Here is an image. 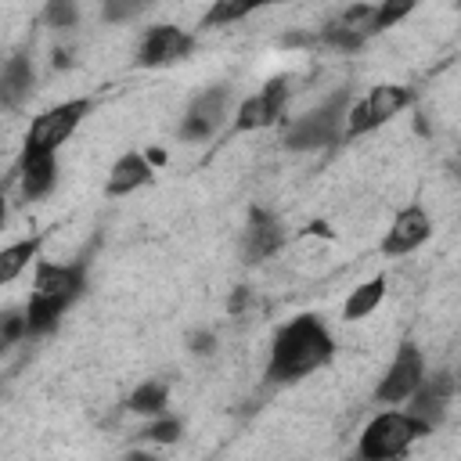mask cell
I'll use <instances>...</instances> for the list:
<instances>
[{
    "label": "cell",
    "mask_w": 461,
    "mask_h": 461,
    "mask_svg": "<svg viewBox=\"0 0 461 461\" xmlns=\"http://www.w3.org/2000/svg\"><path fill=\"white\" fill-rule=\"evenodd\" d=\"M331 357H335V342H331L328 328L313 313H299L274 335L270 360H267V382H274V385L299 382V378L313 375L317 367L331 364Z\"/></svg>",
    "instance_id": "6da1fadb"
},
{
    "label": "cell",
    "mask_w": 461,
    "mask_h": 461,
    "mask_svg": "<svg viewBox=\"0 0 461 461\" xmlns=\"http://www.w3.org/2000/svg\"><path fill=\"white\" fill-rule=\"evenodd\" d=\"M421 436H429V429L407 411H382L364 425L357 454L360 461H400Z\"/></svg>",
    "instance_id": "7a4b0ae2"
},
{
    "label": "cell",
    "mask_w": 461,
    "mask_h": 461,
    "mask_svg": "<svg viewBox=\"0 0 461 461\" xmlns=\"http://www.w3.org/2000/svg\"><path fill=\"white\" fill-rule=\"evenodd\" d=\"M349 90L331 94L321 108H310L306 115H299L288 133H285V148L292 151H310V148H328L335 140L346 137V115H349Z\"/></svg>",
    "instance_id": "3957f363"
},
{
    "label": "cell",
    "mask_w": 461,
    "mask_h": 461,
    "mask_svg": "<svg viewBox=\"0 0 461 461\" xmlns=\"http://www.w3.org/2000/svg\"><path fill=\"white\" fill-rule=\"evenodd\" d=\"M90 115V101L86 97H72V101H61L47 112H40L32 122H29V133H25V148L22 155H58V148L76 133V126Z\"/></svg>",
    "instance_id": "277c9868"
},
{
    "label": "cell",
    "mask_w": 461,
    "mask_h": 461,
    "mask_svg": "<svg viewBox=\"0 0 461 461\" xmlns=\"http://www.w3.org/2000/svg\"><path fill=\"white\" fill-rule=\"evenodd\" d=\"M414 101V94L400 83H378L375 90H367L346 115V137H360L371 133L378 126H385L389 119H396L407 104Z\"/></svg>",
    "instance_id": "5b68a950"
},
{
    "label": "cell",
    "mask_w": 461,
    "mask_h": 461,
    "mask_svg": "<svg viewBox=\"0 0 461 461\" xmlns=\"http://www.w3.org/2000/svg\"><path fill=\"white\" fill-rule=\"evenodd\" d=\"M421 382H425V357H421L418 346L403 342V346L393 353V360H389V367H385V375H382L375 396H378L382 403H407V400L418 393Z\"/></svg>",
    "instance_id": "8992f818"
},
{
    "label": "cell",
    "mask_w": 461,
    "mask_h": 461,
    "mask_svg": "<svg viewBox=\"0 0 461 461\" xmlns=\"http://www.w3.org/2000/svg\"><path fill=\"white\" fill-rule=\"evenodd\" d=\"M285 101H288V79L277 76L270 79L267 86H259L256 94H249L238 112H234V133H252V130H267L281 119L285 112Z\"/></svg>",
    "instance_id": "52a82bcc"
},
{
    "label": "cell",
    "mask_w": 461,
    "mask_h": 461,
    "mask_svg": "<svg viewBox=\"0 0 461 461\" xmlns=\"http://www.w3.org/2000/svg\"><path fill=\"white\" fill-rule=\"evenodd\" d=\"M194 47V36L184 32L180 25H151L137 47V65L140 68H162L180 58H187Z\"/></svg>",
    "instance_id": "ba28073f"
},
{
    "label": "cell",
    "mask_w": 461,
    "mask_h": 461,
    "mask_svg": "<svg viewBox=\"0 0 461 461\" xmlns=\"http://www.w3.org/2000/svg\"><path fill=\"white\" fill-rule=\"evenodd\" d=\"M83 288H86V263H47V259L36 263L32 295L61 299V303L72 306Z\"/></svg>",
    "instance_id": "9c48e42d"
},
{
    "label": "cell",
    "mask_w": 461,
    "mask_h": 461,
    "mask_svg": "<svg viewBox=\"0 0 461 461\" xmlns=\"http://www.w3.org/2000/svg\"><path fill=\"white\" fill-rule=\"evenodd\" d=\"M378 7H371V4H353V7H346L339 18H331L324 29H321V40L324 43H331V47H339V50H357L367 36H375L378 32Z\"/></svg>",
    "instance_id": "30bf717a"
},
{
    "label": "cell",
    "mask_w": 461,
    "mask_h": 461,
    "mask_svg": "<svg viewBox=\"0 0 461 461\" xmlns=\"http://www.w3.org/2000/svg\"><path fill=\"white\" fill-rule=\"evenodd\" d=\"M429 238H432V220H429V212H425L421 205H407V209H400V212L393 216L385 238H382V252H385V256H411V252H418Z\"/></svg>",
    "instance_id": "8fae6325"
},
{
    "label": "cell",
    "mask_w": 461,
    "mask_h": 461,
    "mask_svg": "<svg viewBox=\"0 0 461 461\" xmlns=\"http://www.w3.org/2000/svg\"><path fill=\"white\" fill-rule=\"evenodd\" d=\"M223 119H227V90L223 86L202 90L191 101V108H187V115L180 122V137L184 140H205L223 126Z\"/></svg>",
    "instance_id": "7c38bea8"
},
{
    "label": "cell",
    "mask_w": 461,
    "mask_h": 461,
    "mask_svg": "<svg viewBox=\"0 0 461 461\" xmlns=\"http://www.w3.org/2000/svg\"><path fill=\"white\" fill-rule=\"evenodd\" d=\"M281 241H285L281 223H277L267 209H252L249 227H245V241H241L245 259H249V263H259V259H267L270 252H277V249H281Z\"/></svg>",
    "instance_id": "4fadbf2b"
},
{
    "label": "cell",
    "mask_w": 461,
    "mask_h": 461,
    "mask_svg": "<svg viewBox=\"0 0 461 461\" xmlns=\"http://www.w3.org/2000/svg\"><path fill=\"white\" fill-rule=\"evenodd\" d=\"M447 400H450V378L447 375H436V378L425 375V382L418 385V393L407 400V414L418 418L432 432V425H439V418L447 411Z\"/></svg>",
    "instance_id": "5bb4252c"
},
{
    "label": "cell",
    "mask_w": 461,
    "mask_h": 461,
    "mask_svg": "<svg viewBox=\"0 0 461 461\" xmlns=\"http://www.w3.org/2000/svg\"><path fill=\"white\" fill-rule=\"evenodd\" d=\"M148 180H151V158L140 155V151H126V155L115 158V166L108 169L104 194H108V198H122V194L144 187Z\"/></svg>",
    "instance_id": "9a60e30c"
},
{
    "label": "cell",
    "mask_w": 461,
    "mask_h": 461,
    "mask_svg": "<svg viewBox=\"0 0 461 461\" xmlns=\"http://www.w3.org/2000/svg\"><path fill=\"white\" fill-rule=\"evenodd\" d=\"M18 176L25 198H43L58 180V155H22Z\"/></svg>",
    "instance_id": "2e32d148"
},
{
    "label": "cell",
    "mask_w": 461,
    "mask_h": 461,
    "mask_svg": "<svg viewBox=\"0 0 461 461\" xmlns=\"http://www.w3.org/2000/svg\"><path fill=\"white\" fill-rule=\"evenodd\" d=\"M29 90H32V65H29V58H7L4 61V72H0V101L7 104V108H14V104H22V97H29Z\"/></svg>",
    "instance_id": "e0dca14e"
},
{
    "label": "cell",
    "mask_w": 461,
    "mask_h": 461,
    "mask_svg": "<svg viewBox=\"0 0 461 461\" xmlns=\"http://www.w3.org/2000/svg\"><path fill=\"white\" fill-rule=\"evenodd\" d=\"M382 299H385V277H382V274H378V277H367V281H360V285L346 295L342 317H346V321H364V317H371V313L382 306Z\"/></svg>",
    "instance_id": "ac0fdd59"
},
{
    "label": "cell",
    "mask_w": 461,
    "mask_h": 461,
    "mask_svg": "<svg viewBox=\"0 0 461 461\" xmlns=\"http://www.w3.org/2000/svg\"><path fill=\"white\" fill-rule=\"evenodd\" d=\"M65 310H68V303H61V299L29 295V306H25V331H29V335H47V331H54Z\"/></svg>",
    "instance_id": "d6986e66"
},
{
    "label": "cell",
    "mask_w": 461,
    "mask_h": 461,
    "mask_svg": "<svg viewBox=\"0 0 461 461\" xmlns=\"http://www.w3.org/2000/svg\"><path fill=\"white\" fill-rule=\"evenodd\" d=\"M40 241H43V234H36V238H25V241H18V245H7L4 252H0V281L4 285H11L32 259H36V252H40Z\"/></svg>",
    "instance_id": "ffe728a7"
},
{
    "label": "cell",
    "mask_w": 461,
    "mask_h": 461,
    "mask_svg": "<svg viewBox=\"0 0 461 461\" xmlns=\"http://www.w3.org/2000/svg\"><path fill=\"white\" fill-rule=\"evenodd\" d=\"M166 403H169V385L166 382H140L126 400V407L133 414H162Z\"/></svg>",
    "instance_id": "44dd1931"
},
{
    "label": "cell",
    "mask_w": 461,
    "mask_h": 461,
    "mask_svg": "<svg viewBox=\"0 0 461 461\" xmlns=\"http://www.w3.org/2000/svg\"><path fill=\"white\" fill-rule=\"evenodd\" d=\"M256 7L252 4H238V0H216L205 14H202V25L205 29H216V25H230V22H241L249 18Z\"/></svg>",
    "instance_id": "7402d4cb"
},
{
    "label": "cell",
    "mask_w": 461,
    "mask_h": 461,
    "mask_svg": "<svg viewBox=\"0 0 461 461\" xmlns=\"http://www.w3.org/2000/svg\"><path fill=\"white\" fill-rule=\"evenodd\" d=\"M43 18H47V25H54V29H68V25L79 18V7L68 4V0H50V4L43 7Z\"/></svg>",
    "instance_id": "603a6c76"
},
{
    "label": "cell",
    "mask_w": 461,
    "mask_h": 461,
    "mask_svg": "<svg viewBox=\"0 0 461 461\" xmlns=\"http://www.w3.org/2000/svg\"><path fill=\"white\" fill-rule=\"evenodd\" d=\"M411 11H414V4H411V0L378 4V18H375V22H378V32H382V29H389V25H396V22H400V18H407Z\"/></svg>",
    "instance_id": "cb8c5ba5"
},
{
    "label": "cell",
    "mask_w": 461,
    "mask_h": 461,
    "mask_svg": "<svg viewBox=\"0 0 461 461\" xmlns=\"http://www.w3.org/2000/svg\"><path fill=\"white\" fill-rule=\"evenodd\" d=\"M180 429H184L180 418H158L155 425H148L144 436H148L151 443H176V439H180Z\"/></svg>",
    "instance_id": "d4e9b609"
},
{
    "label": "cell",
    "mask_w": 461,
    "mask_h": 461,
    "mask_svg": "<svg viewBox=\"0 0 461 461\" xmlns=\"http://www.w3.org/2000/svg\"><path fill=\"white\" fill-rule=\"evenodd\" d=\"M140 11V4H104V18L108 22H122V18H133Z\"/></svg>",
    "instance_id": "484cf974"
},
{
    "label": "cell",
    "mask_w": 461,
    "mask_h": 461,
    "mask_svg": "<svg viewBox=\"0 0 461 461\" xmlns=\"http://www.w3.org/2000/svg\"><path fill=\"white\" fill-rule=\"evenodd\" d=\"M212 342H216V335H212V331H191V335H187L191 353H212Z\"/></svg>",
    "instance_id": "4316f807"
},
{
    "label": "cell",
    "mask_w": 461,
    "mask_h": 461,
    "mask_svg": "<svg viewBox=\"0 0 461 461\" xmlns=\"http://www.w3.org/2000/svg\"><path fill=\"white\" fill-rule=\"evenodd\" d=\"M18 335H29V331H25V317L7 313V321H4V342H14Z\"/></svg>",
    "instance_id": "83f0119b"
},
{
    "label": "cell",
    "mask_w": 461,
    "mask_h": 461,
    "mask_svg": "<svg viewBox=\"0 0 461 461\" xmlns=\"http://www.w3.org/2000/svg\"><path fill=\"white\" fill-rule=\"evenodd\" d=\"M122 461H162V457H155V454H148V450H130Z\"/></svg>",
    "instance_id": "f1b7e54d"
},
{
    "label": "cell",
    "mask_w": 461,
    "mask_h": 461,
    "mask_svg": "<svg viewBox=\"0 0 461 461\" xmlns=\"http://www.w3.org/2000/svg\"><path fill=\"white\" fill-rule=\"evenodd\" d=\"M457 176H461V158H457Z\"/></svg>",
    "instance_id": "f546056e"
}]
</instances>
